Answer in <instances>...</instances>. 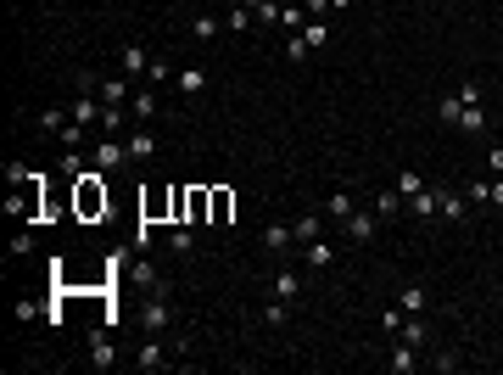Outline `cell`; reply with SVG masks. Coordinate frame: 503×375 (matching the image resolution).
Returning <instances> with one entry per match:
<instances>
[{
  "label": "cell",
  "instance_id": "cell-1",
  "mask_svg": "<svg viewBox=\"0 0 503 375\" xmlns=\"http://www.w3.org/2000/svg\"><path fill=\"white\" fill-rule=\"evenodd\" d=\"M73 208H78V219H107V179H101V168L78 174V185H73Z\"/></svg>",
  "mask_w": 503,
  "mask_h": 375
},
{
  "label": "cell",
  "instance_id": "cell-2",
  "mask_svg": "<svg viewBox=\"0 0 503 375\" xmlns=\"http://www.w3.org/2000/svg\"><path fill=\"white\" fill-rule=\"evenodd\" d=\"M123 162H129V146H118L112 135H101V146H95V162H90V168H101V174H118Z\"/></svg>",
  "mask_w": 503,
  "mask_h": 375
},
{
  "label": "cell",
  "instance_id": "cell-3",
  "mask_svg": "<svg viewBox=\"0 0 503 375\" xmlns=\"http://www.w3.org/2000/svg\"><path fill=\"white\" fill-rule=\"evenodd\" d=\"M235 213V191L229 185H207V225H229Z\"/></svg>",
  "mask_w": 503,
  "mask_h": 375
},
{
  "label": "cell",
  "instance_id": "cell-4",
  "mask_svg": "<svg viewBox=\"0 0 503 375\" xmlns=\"http://www.w3.org/2000/svg\"><path fill=\"white\" fill-rule=\"evenodd\" d=\"M302 258H308V269H330L336 263V246L325 235H313V241H302Z\"/></svg>",
  "mask_w": 503,
  "mask_h": 375
},
{
  "label": "cell",
  "instance_id": "cell-5",
  "mask_svg": "<svg viewBox=\"0 0 503 375\" xmlns=\"http://www.w3.org/2000/svg\"><path fill=\"white\" fill-rule=\"evenodd\" d=\"M95 118H101V107H95V95H90V78H84V95L73 101V124H84V129H90Z\"/></svg>",
  "mask_w": 503,
  "mask_h": 375
},
{
  "label": "cell",
  "instance_id": "cell-6",
  "mask_svg": "<svg viewBox=\"0 0 503 375\" xmlns=\"http://www.w3.org/2000/svg\"><path fill=\"white\" fill-rule=\"evenodd\" d=\"M386 364H392V375H408V370H414V364H420V347H408V342H397Z\"/></svg>",
  "mask_w": 503,
  "mask_h": 375
},
{
  "label": "cell",
  "instance_id": "cell-7",
  "mask_svg": "<svg viewBox=\"0 0 503 375\" xmlns=\"http://www.w3.org/2000/svg\"><path fill=\"white\" fill-rule=\"evenodd\" d=\"M436 213H442V191H431V185L414 191V219H436Z\"/></svg>",
  "mask_w": 503,
  "mask_h": 375
},
{
  "label": "cell",
  "instance_id": "cell-8",
  "mask_svg": "<svg viewBox=\"0 0 503 375\" xmlns=\"http://www.w3.org/2000/svg\"><path fill=\"white\" fill-rule=\"evenodd\" d=\"M397 308H403V314H425V308H431L425 286H403V292H397Z\"/></svg>",
  "mask_w": 503,
  "mask_h": 375
},
{
  "label": "cell",
  "instance_id": "cell-9",
  "mask_svg": "<svg viewBox=\"0 0 503 375\" xmlns=\"http://www.w3.org/2000/svg\"><path fill=\"white\" fill-rule=\"evenodd\" d=\"M274 297H286V302L302 297V275H296V269H280V275H274Z\"/></svg>",
  "mask_w": 503,
  "mask_h": 375
},
{
  "label": "cell",
  "instance_id": "cell-10",
  "mask_svg": "<svg viewBox=\"0 0 503 375\" xmlns=\"http://www.w3.org/2000/svg\"><path fill=\"white\" fill-rule=\"evenodd\" d=\"M353 213H358V208H353V196H347V191H336V196L325 202V219H341V225H347Z\"/></svg>",
  "mask_w": 503,
  "mask_h": 375
},
{
  "label": "cell",
  "instance_id": "cell-11",
  "mask_svg": "<svg viewBox=\"0 0 503 375\" xmlns=\"http://www.w3.org/2000/svg\"><path fill=\"white\" fill-rule=\"evenodd\" d=\"M347 241H375V219H369V213H353V219H347Z\"/></svg>",
  "mask_w": 503,
  "mask_h": 375
},
{
  "label": "cell",
  "instance_id": "cell-12",
  "mask_svg": "<svg viewBox=\"0 0 503 375\" xmlns=\"http://www.w3.org/2000/svg\"><path fill=\"white\" fill-rule=\"evenodd\" d=\"M291 241H296V230H291V225H269V230H263V246H274V252H286Z\"/></svg>",
  "mask_w": 503,
  "mask_h": 375
},
{
  "label": "cell",
  "instance_id": "cell-13",
  "mask_svg": "<svg viewBox=\"0 0 503 375\" xmlns=\"http://www.w3.org/2000/svg\"><path fill=\"white\" fill-rule=\"evenodd\" d=\"M101 101H107V107H123V101H129V78H107V84H101Z\"/></svg>",
  "mask_w": 503,
  "mask_h": 375
},
{
  "label": "cell",
  "instance_id": "cell-14",
  "mask_svg": "<svg viewBox=\"0 0 503 375\" xmlns=\"http://www.w3.org/2000/svg\"><path fill=\"white\" fill-rule=\"evenodd\" d=\"M459 129H464V135H481V129H487V112H481V107H459Z\"/></svg>",
  "mask_w": 503,
  "mask_h": 375
},
{
  "label": "cell",
  "instance_id": "cell-15",
  "mask_svg": "<svg viewBox=\"0 0 503 375\" xmlns=\"http://www.w3.org/2000/svg\"><path fill=\"white\" fill-rule=\"evenodd\" d=\"M397 336H403L408 347H425V319H420V314H414V319H403V325H397Z\"/></svg>",
  "mask_w": 503,
  "mask_h": 375
},
{
  "label": "cell",
  "instance_id": "cell-16",
  "mask_svg": "<svg viewBox=\"0 0 503 375\" xmlns=\"http://www.w3.org/2000/svg\"><path fill=\"white\" fill-rule=\"evenodd\" d=\"M168 319H174V314H168V302H162V297L145 302V325H151V331H168Z\"/></svg>",
  "mask_w": 503,
  "mask_h": 375
},
{
  "label": "cell",
  "instance_id": "cell-17",
  "mask_svg": "<svg viewBox=\"0 0 503 375\" xmlns=\"http://www.w3.org/2000/svg\"><path fill=\"white\" fill-rule=\"evenodd\" d=\"M162 364H168V347H162V342H145L140 347V370H162Z\"/></svg>",
  "mask_w": 503,
  "mask_h": 375
},
{
  "label": "cell",
  "instance_id": "cell-18",
  "mask_svg": "<svg viewBox=\"0 0 503 375\" xmlns=\"http://www.w3.org/2000/svg\"><path fill=\"white\" fill-rule=\"evenodd\" d=\"M291 230H296V241H313V235H325V219H319V213H302Z\"/></svg>",
  "mask_w": 503,
  "mask_h": 375
},
{
  "label": "cell",
  "instance_id": "cell-19",
  "mask_svg": "<svg viewBox=\"0 0 503 375\" xmlns=\"http://www.w3.org/2000/svg\"><path fill=\"white\" fill-rule=\"evenodd\" d=\"M190 225H207V185H190Z\"/></svg>",
  "mask_w": 503,
  "mask_h": 375
},
{
  "label": "cell",
  "instance_id": "cell-20",
  "mask_svg": "<svg viewBox=\"0 0 503 375\" xmlns=\"http://www.w3.org/2000/svg\"><path fill=\"white\" fill-rule=\"evenodd\" d=\"M123 73H151V62H145L140 45H123Z\"/></svg>",
  "mask_w": 503,
  "mask_h": 375
},
{
  "label": "cell",
  "instance_id": "cell-21",
  "mask_svg": "<svg viewBox=\"0 0 503 375\" xmlns=\"http://www.w3.org/2000/svg\"><path fill=\"white\" fill-rule=\"evenodd\" d=\"M252 17H257V11H246V6H235V11L224 17V28H229V34H246V28H252Z\"/></svg>",
  "mask_w": 503,
  "mask_h": 375
},
{
  "label": "cell",
  "instance_id": "cell-22",
  "mask_svg": "<svg viewBox=\"0 0 503 375\" xmlns=\"http://www.w3.org/2000/svg\"><path fill=\"white\" fill-rule=\"evenodd\" d=\"M151 151H157V135H135V141H129V157H135V162H145Z\"/></svg>",
  "mask_w": 503,
  "mask_h": 375
},
{
  "label": "cell",
  "instance_id": "cell-23",
  "mask_svg": "<svg viewBox=\"0 0 503 375\" xmlns=\"http://www.w3.org/2000/svg\"><path fill=\"white\" fill-rule=\"evenodd\" d=\"M202 84H207V73H202V68H185V73H179V90H185V95H196Z\"/></svg>",
  "mask_w": 503,
  "mask_h": 375
},
{
  "label": "cell",
  "instance_id": "cell-24",
  "mask_svg": "<svg viewBox=\"0 0 503 375\" xmlns=\"http://www.w3.org/2000/svg\"><path fill=\"white\" fill-rule=\"evenodd\" d=\"M263 319H269V325H286V319H291V302H286V297H274L269 308H263Z\"/></svg>",
  "mask_w": 503,
  "mask_h": 375
},
{
  "label": "cell",
  "instance_id": "cell-25",
  "mask_svg": "<svg viewBox=\"0 0 503 375\" xmlns=\"http://www.w3.org/2000/svg\"><path fill=\"white\" fill-rule=\"evenodd\" d=\"M397 202H403V191H380V202H375V213H380V219H392V213H397Z\"/></svg>",
  "mask_w": 503,
  "mask_h": 375
},
{
  "label": "cell",
  "instance_id": "cell-26",
  "mask_svg": "<svg viewBox=\"0 0 503 375\" xmlns=\"http://www.w3.org/2000/svg\"><path fill=\"white\" fill-rule=\"evenodd\" d=\"M218 28H224V23H218V17H196V23H190V34H196V40H213Z\"/></svg>",
  "mask_w": 503,
  "mask_h": 375
},
{
  "label": "cell",
  "instance_id": "cell-27",
  "mask_svg": "<svg viewBox=\"0 0 503 375\" xmlns=\"http://www.w3.org/2000/svg\"><path fill=\"white\" fill-rule=\"evenodd\" d=\"M459 107H464V101H459V95H447V101L436 107V118H442V124H459Z\"/></svg>",
  "mask_w": 503,
  "mask_h": 375
},
{
  "label": "cell",
  "instance_id": "cell-28",
  "mask_svg": "<svg viewBox=\"0 0 503 375\" xmlns=\"http://www.w3.org/2000/svg\"><path fill=\"white\" fill-rule=\"evenodd\" d=\"M101 129L118 135V129H123V107H107V112H101Z\"/></svg>",
  "mask_w": 503,
  "mask_h": 375
},
{
  "label": "cell",
  "instance_id": "cell-29",
  "mask_svg": "<svg viewBox=\"0 0 503 375\" xmlns=\"http://www.w3.org/2000/svg\"><path fill=\"white\" fill-rule=\"evenodd\" d=\"M308 51H313V45H308V40H302V34H291V40H286V56H291V62H302V56H308Z\"/></svg>",
  "mask_w": 503,
  "mask_h": 375
},
{
  "label": "cell",
  "instance_id": "cell-30",
  "mask_svg": "<svg viewBox=\"0 0 503 375\" xmlns=\"http://www.w3.org/2000/svg\"><path fill=\"white\" fill-rule=\"evenodd\" d=\"M302 40H308V45H325V23H319V17H313V23H302Z\"/></svg>",
  "mask_w": 503,
  "mask_h": 375
},
{
  "label": "cell",
  "instance_id": "cell-31",
  "mask_svg": "<svg viewBox=\"0 0 503 375\" xmlns=\"http://www.w3.org/2000/svg\"><path fill=\"white\" fill-rule=\"evenodd\" d=\"M397 191H403V196H414V191H425V179H420V174H397Z\"/></svg>",
  "mask_w": 503,
  "mask_h": 375
},
{
  "label": "cell",
  "instance_id": "cell-32",
  "mask_svg": "<svg viewBox=\"0 0 503 375\" xmlns=\"http://www.w3.org/2000/svg\"><path fill=\"white\" fill-rule=\"evenodd\" d=\"M135 112H140V118H151V112H157V95H151V90H140V95H135Z\"/></svg>",
  "mask_w": 503,
  "mask_h": 375
},
{
  "label": "cell",
  "instance_id": "cell-33",
  "mask_svg": "<svg viewBox=\"0 0 503 375\" xmlns=\"http://www.w3.org/2000/svg\"><path fill=\"white\" fill-rule=\"evenodd\" d=\"M168 78H174V68H168V62L157 56V62H151V84H168Z\"/></svg>",
  "mask_w": 503,
  "mask_h": 375
},
{
  "label": "cell",
  "instance_id": "cell-34",
  "mask_svg": "<svg viewBox=\"0 0 503 375\" xmlns=\"http://www.w3.org/2000/svg\"><path fill=\"white\" fill-rule=\"evenodd\" d=\"M492 174H503V146H492Z\"/></svg>",
  "mask_w": 503,
  "mask_h": 375
},
{
  "label": "cell",
  "instance_id": "cell-35",
  "mask_svg": "<svg viewBox=\"0 0 503 375\" xmlns=\"http://www.w3.org/2000/svg\"><path fill=\"white\" fill-rule=\"evenodd\" d=\"M492 202H498V208H503V174H498V185H492Z\"/></svg>",
  "mask_w": 503,
  "mask_h": 375
},
{
  "label": "cell",
  "instance_id": "cell-36",
  "mask_svg": "<svg viewBox=\"0 0 503 375\" xmlns=\"http://www.w3.org/2000/svg\"><path fill=\"white\" fill-rule=\"evenodd\" d=\"M235 6H246V11H257V6H263V0H235Z\"/></svg>",
  "mask_w": 503,
  "mask_h": 375
},
{
  "label": "cell",
  "instance_id": "cell-37",
  "mask_svg": "<svg viewBox=\"0 0 503 375\" xmlns=\"http://www.w3.org/2000/svg\"><path fill=\"white\" fill-rule=\"evenodd\" d=\"M325 6H336V11H341V6H353V0H325Z\"/></svg>",
  "mask_w": 503,
  "mask_h": 375
}]
</instances>
